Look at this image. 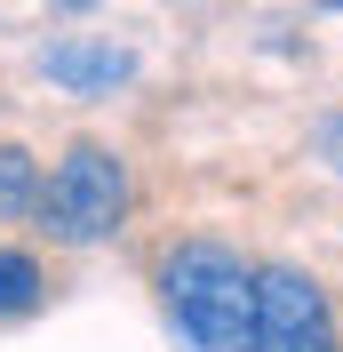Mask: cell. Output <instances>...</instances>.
I'll use <instances>...</instances> for the list:
<instances>
[{"label":"cell","mask_w":343,"mask_h":352,"mask_svg":"<svg viewBox=\"0 0 343 352\" xmlns=\"http://www.w3.org/2000/svg\"><path fill=\"white\" fill-rule=\"evenodd\" d=\"M160 296L168 320L192 352H248V320H256V272L224 241H176L160 256Z\"/></svg>","instance_id":"1"},{"label":"cell","mask_w":343,"mask_h":352,"mask_svg":"<svg viewBox=\"0 0 343 352\" xmlns=\"http://www.w3.org/2000/svg\"><path fill=\"white\" fill-rule=\"evenodd\" d=\"M32 217L48 224V241H64V248L112 241L120 217H128V160L112 144H72L48 168V184L32 192Z\"/></svg>","instance_id":"2"},{"label":"cell","mask_w":343,"mask_h":352,"mask_svg":"<svg viewBox=\"0 0 343 352\" xmlns=\"http://www.w3.org/2000/svg\"><path fill=\"white\" fill-rule=\"evenodd\" d=\"M248 352H343L335 344V312L327 288L296 264L256 272V320H248Z\"/></svg>","instance_id":"3"},{"label":"cell","mask_w":343,"mask_h":352,"mask_svg":"<svg viewBox=\"0 0 343 352\" xmlns=\"http://www.w3.org/2000/svg\"><path fill=\"white\" fill-rule=\"evenodd\" d=\"M40 72L56 88H72V96H104V88H120L136 72V56L112 48V41H48L40 48Z\"/></svg>","instance_id":"4"},{"label":"cell","mask_w":343,"mask_h":352,"mask_svg":"<svg viewBox=\"0 0 343 352\" xmlns=\"http://www.w3.org/2000/svg\"><path fill=\"white\" fill-rule=\"evenodd\" d=\"M48 296V272L32 248H0V320H24V312Z\"/></svg>","instance_id":"5"},{"label":"cell","mask_w":343,"mask_h":352,"mask_svg":"<svg viewBox=\"0 0 343 352\" xmlns=\"http://www.w3.org/2000/svg\"><path fill=\"white\" fill-rule=\"evenodd\" d=\"M32 192H40V168H32V153H24V144H0V224L24 217V208H32Z\"/></svg>","instance_id":"6"},{"label":"cell","mask_w":343,"mask_h":352,"mask_svg":"<svg viewBox=\"0 0 343 352\" xmlns=\"http://www.w3.org/2000/svg\"><path fill=\"white\" fill-rule=\"evenodd\" d=\"M320 160H327V168H343V112L320 129Z\"/></svg>","instance_id":"7"},{"label":"cell","mask_w":343,"mask_h":352,"mask_svg":"<svg viewBox=\"0 0 343 352\" xmlns=\"http://www.w3.org/2000/svg\"><path fill=\"white\" fill-rule=\"evenodd\" d=\"M48 8H64V16H88V8H104V0H48Z\"/></svg>","instance_id":"8"},{"label":"cell","mask_w":343,"mask_h":352,"mask_svg":"<svg viewBox=\"0 0 343 352\" xmlns=\"http://www.w3.org/2000/svg\"><path fill=\"white\" fill-rule=\"evenodd\" d=\"M327 8H343V0H327Z\"/></svg>","instance_id":"9"}]
</instances>
